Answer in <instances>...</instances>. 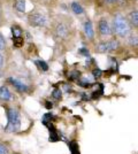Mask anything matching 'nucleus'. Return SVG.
Masks as SVG:
<instances>
[{
	"mask_svg": "<svg viewBox=\"0 0 138 154\" xmlns=\"http://www.w3.org/2000/svg\"><path fill=\"white\" fill-rule=\"evenodd\" d=\"M113 35L118 36V38L125 39L132 32V28L130 26L125 15L121 12H115L112 15L111 20Z\"/></svg>",
	"mask_w": 138,
	"mask_h": 154,
	"instance_id": "obj_1",
	"label": "nucleus"
},
{
	"mask_svg": "<svg viewBox=\"0 0 138 154\" xmlns=\"http://www.w3.org/2000/svg\"><path fill=\"white\" fill-rule=\"evenodd\" d=\"M7 117H8V124L5 128L6 132H16L19 131L21 127V116L19 110L15 108L7 109Z\"/></svg>",
	"mask_w": 138,
	"mask_h": 154,
	"instance_id": "obj_2",
	"label": "nucleus"
},
{
	"mask_svg": "<svg viewBox=\"0 0 138 154\" xmlns=\"http://www.w3.org/2000/svg\"><path fill=\"white\" fill-rule=\"evenodd\" d=\"M98 33L100 38L106 39L113 36L112 26H111V21L107 17H101L98 21Z\"/></svg>",
	"mask_w": 138,
	"mask_h": 154,
	"instance_id": "obj_3",
	"label": "nucleus"
},
{
	"mask_svg": "<svg viewBox=\"0 0 138 154\" xmlns=\"http://www.w3.org/2000/svg\"><path fill=\"white\" fill-rule=\"evenodd\" d=\"M28 22L29 24L37 28H44L47 26V19L43 13L39 12H31L28 15Z\"/></svg>",
	"mask_w": 138,
	"mask_h": 154,
	"instance_id": "obj_4",
	"label": "nucleus"
},
{
	"mask_svg": "<svg viewBox=\"0 0 138 154\" xmlns=\"http://www.w3.org/2000/svg\"><path fill=\"white\" fill-rule=\"evenodd\" d=\"M120 46V43L116 39H109V40H103L96 46V51L99 53H106V52L116 51Z\"/></svg>",
	"mask_w": 138,
	"mask_h": 154,
	"instance_id": "obj_5",
	"label": "nucleus"
},
{
	"mask_svg": "<svg viewBox=\"0 0 138 154\" xmlns=\"http://www.w3.org/2000/svg\"><path fill=\"white\" fill-rule=\"evenodd\" d=\"M54 35L59 39H66L69 36V26L63 21H59L54 26Z\"/></svg>",
	"mask_w": 138,
	"mask_h": 154,
	"instance_id": "obj_6",
	"label": "nucleus"
},
{
	"mask_svg": "<svg viewBox=\"0 0 138 154\" xmlns=\"http://www.w3.org/2000/svg\"><path fill=\"white\" fill-rule=\"evenodd\" d=\"M125 17L128 20L129 24L132 28V30H138V8H132L125 14Z\"/></svg>",
	"mask_w": 138,
	"mask_h": 154,
	"instance_id": "obj_7",
	"label": "nucleus"
},
{
	"mask_svg": "<svg viewBox=\"0 0 138 154\" xmlns=\"http://www.w3.org/2000/svg\"><path fill=\"white\" fill-rule=\"evenodd\" d=\"M83 32H84V36L89 40H93L94 39V36H96L94 29H93V26H92V22L89 19L85 20L84 23H83Z\"/></svg>",
	"mask_w": 138,
	"mask_h": 154,
	"instance_id": "obj_8",
	"label": "nucleus"
},
{
	"mask_svg": "<svg viewBox=\"0 0 138 154\" xmlns=\"http://www.w3.org/2000/svg\"><path fill=\"white\" fill-rule=\"evenodd\" d=\"M8 82L12 84V85H14L15 86V89H17L19 91H21V92H26L28 91V85H26V83H23L21 79H19V78H15V77H9L8 78Z\"/></svg>",
	"mask_w": 138,
	"mask_h": 154,
	"instance_id": "obj_9",
	"label": "nucleus"
},
{
	"mask_svg": "<svg viewBox=\"0 0 138 154\" xmlns=\"http://www.w3.org/2000/svg\"><path fill=\"white\" fill-rule=\"evenodd\" d=\"M124 40L128 46H130L132 48H137L138 47V32L132 31Z\"/></svg>",
	"mask_w": 138,
	"mask_h": 154,
	"instance_id": "obj_10",
	"label": "nucleus"
},
{
	"mask_svg": "<svg viewBox=\"0 0 138 154\" xmlns=\"http://www.w3.org/2000/svg\"><path fill=\"white\" fill-rule=\"evenodd\" d=\"M0 99L2 101H9L12 99V93H11L9 89L5 85H2L0 88Z\"/></svg>",
	"mask_w": 138,
	"mask_h": 154,
	"instance_id": "obj_11",
	"label": "nucleus"
},
{
	"mask_svg": "<svg viewBox=\"0 0 138 154\" xmlns=\"http://www.w3.org/2000/svg\"><path fill=\"white\" fill-rule=\"evenodd\" d=\"M124 2L127 0H104V4L107 7H120V8H124Z\"/></svg>",
	"mask_w": 138,
	"mask_h": 154,
	"instance_id": "obj_12",
	"label": "nucleus"
},
{
	"mask_svg": "<svg viewBox=\"0 0 138 154\" xmlns=\"http://www.w3.org/2000/svg\"><path fill=\"white\" fill-rule=\"evenodd\" d=\"M70 8H72V13L75 14V15H84V8L83 6L77 2V1H72V4H70Z\"/></svg>",
	"mask_w": 138,
	"mask_h": 154,
	"instance_id": "obj_13",
	"label": "nucleus"
},
{
	"mask_svg": "<svg viewBox=\"0 0 138 154\" xmlns=\"http://www.w3.org/2000/svg\"><path fill=\"white\" fill-rule=\"evenodd\" d=\"M15 9L19 13H24L26 12V0H17L15 2Z\"/></svg>",
	"mask_w": 138,
	"mask_h": 154,
	"instance_id": "obj_14",
	"label": "nucleus"
},
{
	"mask_svg": "<svg viewBox=\"0 0 138 154\" xmlns=\"http://www.w3.org/2000/svg\"><path fill=\"white\" fill-rule=\"evenodd\" d=\"M12 30V35H13V38H17V37H22V33H23V30L21 29L19 26H13L11 28Z\"/></svg>",
	"mask_w": 138,
	"mask_h": 154,
	"instance_id": "obj_15",
	"label": "nucleus"
},
{
	"mask_svg": "<svg viewBox=\"0 0 138 154\" xmlns=\"http://www.w3.org/2000/svg\"><path fill=\"white\" fill-rule=\"evenodd\" d=\"M35 63H36V66L39 68L40 70H43V71L48 70V64L46 63L45 61H43V60H36Z\"/></svg>",
	"mask_w": 138,
	"mask_h": 154,
	"instance_id": "obj_16",
	"label": "nucleus"
},
{
	"mask_svg": "<svg viewBox=\"0 0 138 154\" xmlns=\"http://www.w3.org/2000/svg\"><path fill=\"white\" fill-rule=\"evenodd\" d=\"M24 44V38L23 37H17V38H13V45L15 47H22Z\"/></svg>",
	"mask_w": 138,
	"mask_h": 154,
	"instance_id": "obj_17",
	"label": "nucleus"
},
{
	"mask_svg": "<svg viewBox=\"0 0 138 154\" xmlns=\"http://www.w3.org/2000/svg\"><path fill=\"white\" fill-rule=\"evenodd\" d=\"M69 148L72 149V154H79L78 145H77L76 141H72V143L69 144Z\"/></svg>",
	"mask_w": 138,
	"mask_h": 154,
	"instance_id": "obj_18",
	"label": "nucleus"
},
{
	"mask_svg": "<svg viewBox=\"0 0 138 154\" xmlns=\"http://www.w3.org/2000/svg\"><path fill=\"white\" fill-rule=\"evenodd\" d=\"M61 94H62V92H61V90L60 89H54L52 92V96L54 99H61Z\"/></svg>",
	"mask_w": 138,
	"mask_h": 154,
	"instance_id": "obj_19",
	"label": "nucleus"
},
{
	"mask_svg": "<svg viewBox=\"0 0 138 154\" xmlns=\"http://www.w3.org/2000/svg\"><path fill=\"white\" fill-rule=\"evenodd\" d=\"M79 71H77V70H74V71H72V72H69V78L70 79H74V81H76V79H78L79 78Z\"/></svg>",
	"mask_w": 138,
	"mask_h": 154,
	"instance_id": "obj_20",
	"label": "nucleus"
},
{
	"mask_svg": "<svg viewBox=\"0 0 138 154\" xmlns=\"http://www.w3.org/2000/svg\"><path fill=\"white\" fill-rule=\"evenodd\" d=\"M92 75H93V77H96V78L101 77V75H103V70L99 69V68H94V69L92 70Z\"/></svg>",
	"mask_w": 138,
	"mask_h": 154,
	"instance_id": "obj_21",
	"label": "nucleus"
},
{
	"mask_svg": "<svg viewBox=\"0 0 138 154\" xmlns=\"http://www.w3.org/2000/svg\"><path fill=\"white\" fill-rule=\"evenodd\" d=\"M5 47H6V42H5V38H4V36L0 33V51L5 50Z\"/></svg>",
	"mask_w": 138,
	"mask_h": 154,
	"instance_id": "obj_22",
	"label": "nucleus"
},
{
	"mask_svg": "<svg viewBox=\"0 0 138 154\" xmlns=\"http://www.w3.org/2000/svg\"><path fill=\"white\" fill-rule=\"evenodd\" d=\"M8 148H7V146H5L4 144H1L0 143V154H8Z\"/></svg>",
	"mask_w": 138,
	"mask_h": 154,
	"instance_id": "obj_23",
	"label": "nucleus"
},
{
	"mask_svg": "<svg viewBox=\"0 0 138 154\" xmlns=\"http://www.w3.org/2000/svg\"><path fill=\"white\" fill-rule=\"evenodd\" d=\"M24 35H26V38H24V40H26V42H32V36L29 33V31H24Z\"/></svg>",
	"mask_w": 138,
	"mask_h": 154,
	"instance_id": "obj_24",
	"label": "nucleus"
},
{
	"mask_svg": "<svg viewBox=\"0 0 138 154\" xmlns=\"http://www.w3.org/2000/svg\"><path fill=\"white\" fill-rule=\"evenodd\" d=\"M79 53L83 54V55H86V57L89 55V51H87L86 48H81V50H79Z\"/></svg>",
	"mask_w": 138,
	"mask_h": 154,
	"instance_id": "obj_25",
	"label": "nucleus"
},
{
	"mask_svg": "<svg viewBox=\"0 0 138 154\" xmlns=\"http://www.w3.org/2000/svg\"><path fill=\"white\" fill-rule=\"evenodd\" d=\"M45 107H46V108H48V109L52 108V107H53V103H50V101H46V103H45Z\"/></svg>",
	"mask_w": 138,
	"mask_h": 154,
	"instance_id": "obj_26",
	"label": "nucleus"
},
{
	"mask_svg": "<svg viewBox=\"0 0 138 154\" xmlns=\"http://www.w3.org/2000/svg\"><path fill=\"white\" fill-rule=\"evenodd\" d=\"M2 66H4V57L0 54V69L2 68Z\"/></svg>",
	"mask_w": 138,
	"mask_h": 154,
	"instance_id": "obj_27",
	"label": "nucleus"
},
{
	"mask_svg": "<svg viewBox=\"0 0 138 154\" xmlns=\"http://www.w3.org/2000/svg\"><path fill=\"white\" fill-rule=\"evenodd\" d=\"M0 21H1V6H0Z\"/></svg>",
	"mask_w": 138,
	"mask_h": 154,
	"instance_id": "obj_28",
	"label": "nucleus"
},
{
	"mask_svg": "<svg viewBox=\"0 0 138 154\" xmlns=\"http://www.w3.org/2000/svg\"><path fill=\"white\" fill-rule=\"evenodd\" d=\"M136 2H137V4H138V0H136Z\"/></svg>",
	"mask_w": 138,
	"mask_h": 154,
	"instance_id": "obj_29",
	"label": "nucleus"
},
{
	"mask_svg": "<svg viewBox=\"0 0 138 154\" xmlns=\"http://www.w3.org/2000/svg\"><path fill=\"white\" fill-rule=\"evenodd\" d=\"M0 76H1V72H0Z\"/></svg>",
	"mask_w": 138,
	"mask_h": 154,
	"instance_id": "obj_30",
	"label": "nucleus"
}]
</instances>
